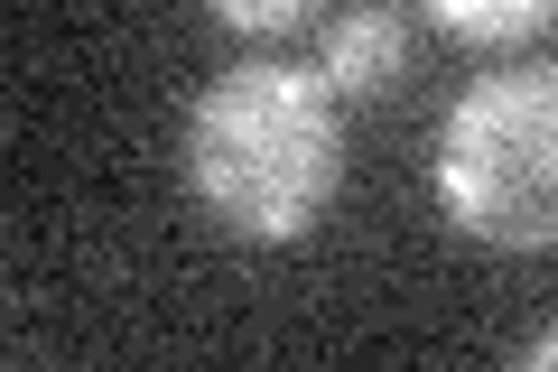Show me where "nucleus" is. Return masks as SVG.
Masks as SVG:
<instances>
[{"mask_svg":"<svg viewBox=\"0 0 558 372\" xmlns=\"http://www.w3.org/2000/svg\"><path fill=\"white\" fill-rule=\"evenodd\" d=\"M178 168L215 233L260 242V252L307 242L344 187V94L317 65L242 57L186 103Z\"/></svg>","mask_w":558,"mask_h":372,"instance_id":"f257e3e1","label":"nucleus"},{"mask_svg":"<svg viewBox=\"0 0 558 372\" xmlns=\"http://www.w3.org/2000/svg\"><path fill=\"white\" fill-rule=\"evenodd\" d=\"M438 205L484 252H558V65H502L457 94Z\"/></svg>","mask_w":558,"mask_h":372,"instance_id":"f03ea898","label":"nucleus"},{"mask_svg":"<svg viewBox=\"0 0 558 372\" xmlns=\"http://www.w3.org/2000/svg\"><path fill=\"white\" fill-rule=\"evenodd\" d=\"M400 65H410V28H400L391 0H354V10H336V20H326V38H317V75L336 84L344 103L391 94Z\"/></svg>","mask_w":558,"mask_h":372,"instance_id":"7ed1b4c3","label":"nucleus"},{"mask_svg":"<svg viewBox=\"0 0 558 372\" xmlns=\"http://www.w3.org/2000/svg\"><path fill=\"white\" fill-rule=\"evenodd\" d=\"M457 47H521L558 28V0H418Z\"/></svg>","mask_w":558,"mask_h":372,"instance_id":"20e7f679","label":"nucleus"},{"mask_svg":"<svg viewBox=\"0 0 558 372\" xmlns=\"http://www.w3.org/2000/svg\"><path fill=\"white\" fill-rule=\"evenodd\" d=\"M233 38H289V28L317 20V0H205Z\"/></svg>","mask_w":558,"mask_h":372,"instance_id":"39448f33","label":"nucleus"},{"mask_svg":"<svg viewBox=\"0 0 558 372\" xmlns=\"http://www.w3.org/2000/svg\"><path fill=\"white\" fill-rule=\"evenodd\" d=\"M531 363H539V372H558V326H549V335L531 345Z\"/></svg>","mask_w":558,"mask_h":372,"instance_id":"423d86ee","label":"nucleus"}]
</instances>
